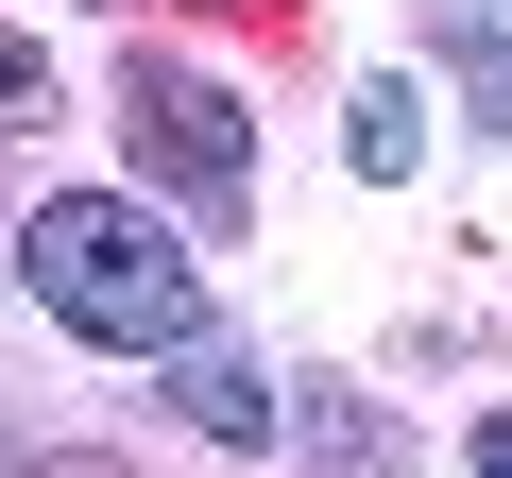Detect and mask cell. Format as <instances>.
Here are the masks:
<instances>
[{
	"mask_svg": "<svg viewBox=\"0 0 512 478\" xmlns=\"http://www.w3.org/2000/svg\"><path fill=\"white\" fill-rule=\"evenodd\" d=\"M188 427H205V444H256V427H274V376L222 359V342H188Z\"/></svg>",
	"mask_w": 512,
	"mask_h": 478,
	"instance_id": "3",
	"label": "cell"
},
{
	"mask_svg": "<svg viewBox=\"0 0 512 478\" xmlns=\"http://www.w3.org/2000/svg\"><path fill=\"white\" fill-rule=\"evenodd\" d=\"M18 274H35V308L86 325V342H137V359H188V342H205V274L171 257L154 205H103V188L35 205V222H18Z\"/></svg>",
	"mask_w": 512,
	"mask_h": 478,
	"instance_id": "1",
	"label": "cell"
},
{
	"mask_svg": "<svg viewBox=\"0 0 512 478\" xmlns=\"http://www.w3.org/2000/svg\"><path fill=\"white\" fill-rule=\"evenodd\" d=\"M18 478H103V461H18Z\"/></svg>",
	"mask_w": 512,
	"mask_h": 478,
	"instance_id": "7",
	"label": "cell"
},
{
	"mask_svg": "<svg viewBox=\"0 0 512 478\" xmlns=\"http://www.w3.org/2000/svg\"><path fill=\"white\" fill-rule=\"evenodd\" d=\"M444 69H461V86H478V103L512 120V35H495V18H461V35H444Z\"/></svg>",
	"mask_w": 512,
	"mask_h": 478,
	"instance_id": "5",
	"label": "cell"
},
{
	"mask_svg": "<svg viewBox=\"0 0 512 478\" xmlns=\"http://www.w3.org/2000/svg\"><path fill=\"white\" fill-rule=\"evenodd\" d=\"M427 154V120H410V86H359V171H410Z\"/></svg>",
	"mask_w": 512,
	"mask_h": 478,
	"instance_id": "4",
	"label": "cell"
},
{
	"mask_svg": "<svg viewBox=\"0 0 512 478\" xmlns=\"http://www.w3.org/2000/svg\"><path fill=\"white\" fill-rule=\"evenodd\" d=\"M120 103H137V154L205 205V222H239V188H256V154H239V103L205 86V69H171V52H137L120 69Z\"/></svg>",
	"mask_w": 512,
	"mask_h": 478,
	"instance_id": "2",
	"label": "cell"
},
{
	"mask_svg": "<svg viewBox=\"0 0 512 478\" xmlns=\"http://www.w3.org/2000/svg\"><path fill=\"white\" fill-rule=\"evenodd\" d=\"M478 478H512V410H495V427H478Z\"/></svg>",
	"mask_w": 512,
	"mask_h": 478,
	"instance_id": "6",
	"label": "cell"
}]
</instances>
